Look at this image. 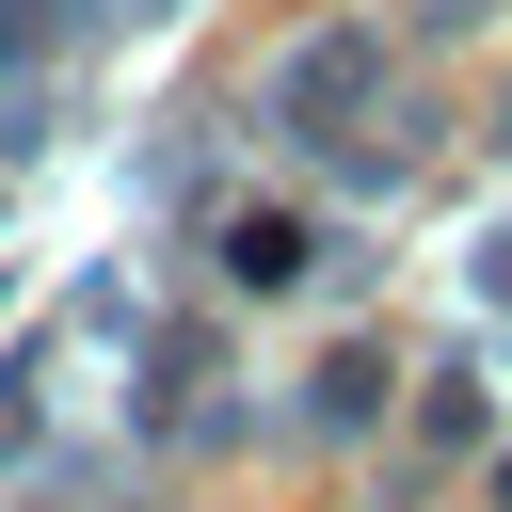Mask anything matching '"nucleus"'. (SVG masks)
<instances>
[{"instance_id":"obj_1","label":"nucleus","mask_w":512,"mask_h":512,"mask_svg":"<svg viewBox=\"0 0 512 512\" xmlns=\"http://www.w3.org/2000/svg\"><path fill=\"white\" fill-rule=\"evenodd\" d=\"M368 96H384V32H304L272 64V128H304V144H336V112H368Z\"/></svg>"},{"instance_id":"obj_2","label":"nucleus","mask_w":512,"mask_h":512,"mask_svg":"<svg viewBox=\"0 0 512 512\" xmlns=\"http://www.w3.org/2000/svg\"><path fill=\"white\" fill-rule=\"evenodd\" d=\"M304 256H320V240H304L288 208H240V224H224V272H240V288H288Z\"/></svg>"},{"instance_id":"obj_3","label":"nucleus","mask_w":512,"mask_h":512,"mask_svg":"<svg viewBox=\"0 0 512 512\" xmlns=\"http://www.w3.org/2000/svg\"><path fill=\"white\" fill-rule=\"evenodd\" d=\"M304 416H320V432H368V416H384V352H320V368H304Z\"/></svg>"},{"instance_id":"obj_4","label":"nucleus","mask_w":512,"mask_h":512,"mask_svg":"<svg viewBox=\"0 0 512 512\" xmlns=\"http://www.w3.org/2000/svg\"><path fill=\"white\" fill-rule=\"evenodd\" d=\"M432 432H448V448H480V432H496V400H480V368H448V384H432Z\"/></svg>"},{"instance_id":"obj_5","label":"nucleus","mask_w":512,"mask_h":512,"mask_svg":"<svg viewBox=\"0 0 512 512\" xmlns=\"http://www.w3.org/2000/svg\"><path fill=\"white\" fill-rule=\"evenodd\" d=\"M464 272H480V304H512V224H496V240H480Z\"/></svg>"}]
</instances>
